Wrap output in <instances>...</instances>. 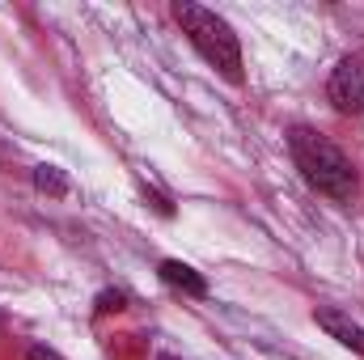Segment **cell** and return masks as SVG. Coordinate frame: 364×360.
<instances>
[{"label":"cell","instance_id":"1","mask_svg":"<svg viewBox=\"0 0 364 360\" xmlns=\"http://www.w3.org/2000/svg\"><path fill=\"white\" fill-rule=\"evenodd\" d=\"M288 153H292L301 179L314 191H322V195H331L339 203L356 199V186H360L356 182V166L335 140H326L314 127H288Z\"/></svg>","mask_w":364,"mask_h":360},{"label":"cell","instance_id":"2","mask_svg":"<svg viewBox=\"0 0 364 360\" xmlns=\"http://www.w3.org/2000/svg\"><path fill=\"white\" fill-rule=\"evenodd\" d=\"M174 17H178L182 34L191 38V47L225 77V81H242V43H237V34H233V26L220 17V13H212V9H203V4H191V0H178L174 4Z\"/></svg>","mask_w":364,"mask_h":360},{"label":"cell","instance_id":"3","mask_svg":"<svg viewBox=\"0 0 364 360\" xmlns=\"http://www.w3.org/2000/svg\"><path fill=\"white\" fill-rule=\"evenodd\" d=\"M326 93L339 115H364V55H343L326 81Z\"/></svg>","mask_w":364,"mask_h":360},{"label":"cell","instance_id":"4","mask_svg":"<svg viewBox=\"0 0 364 360\" xmlns=\"http://www.w3.org/2000/svg\"><path fill=\"white\" fill-rule=\"evenodd\" d=\"M314 322H318L331 339H339L343 348H352L356 356H364V327L352 318V314H343V309H318Z\"/></svg>","mask_w":364,"mask_h":360},{"label":"cell","instance_id":"5","mask_svg":"<svg viewBox=\"0 0 364 360\" xmlns=\"http://www.w3.org/2000/svg\"><path fill=\"white\" fill-rule=\"evenodd\" d=\"M161 280L174 284V288H182L186 297H208V280H203L195 268L178 263V259H166V263H161Z\"/></svg>","mask_w":364,"mask_h":360},{"label":"cell","instance_id":"6","mask_svg":"<svg viewBox=\"0 0 364 360\" xmlns=\"http://www.w3.org/2000/svg\"><path fill=\"white\" fill-rule=\"evenodd\" d=\"M34 186H38L43 195H55V199L68 195V179H64L55 166H38V170H34Z\"/></svg>","mask_w":364,"mask_h":360},{"label":"cell","instance_id":"7","mask_svg":"<svg viewBox=\"0 0 364 360\" xmlns=\"http://www.w3.org/2000/svg\"><path fill=\"white\" fill-rule=\"evenodd\" d=\"M26 360H64V356L51 352V348H43V344H30V348H26Z\"/></svg>","mask_w":364,"mask_h":360},{"label":"cell","instance_id":"8","mask_svg":"<svg viewBox=\"0 0 364 360\" xmlns=\"http://www.w3.org/2000/svg\"><path fill=\"white\" fill-rule=\"evenodd\" d=\"M161 360H174V356H161Z\"/></svg>","mask_w":364,"mask_h":360}]
</instances>
